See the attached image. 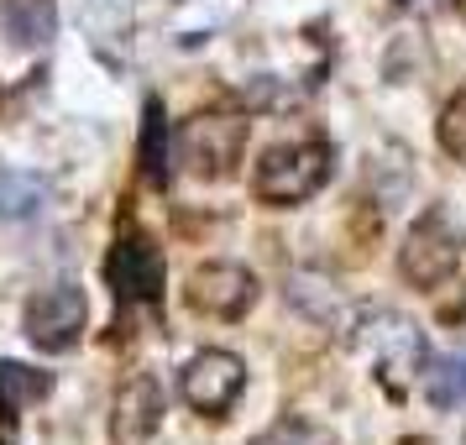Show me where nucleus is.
I'll return each mask as SVG.
<instances>
[{
	"mask_svg": "<svg viewBox=\"0 0 466 445\" xmlns=\"http://www.w3.org/2000/svg\"><path fill=\"white\" fill-rule=\"evenodd\" d=\"M0 106H5V89H0Z\"/></svg>",
	"mask_w": 466,
	"mask_h": 445,
	"instance_id": "nucleus-17",
	"label": "nucleus"
},
{
	"mask_svg": "<svg viewBox=\"0 0 466 445\" xmlns=\"http://www.w3.org/2000/svg\"><path fill=\"white\" fill-rule=\"evenodd\" d=\"M47 388H53L47 372H32L22 361H0V409H22V403L43 399Z\"/></svg>",
	"mask_w": 466,
	"mask_h": 445,
	"instance_id": "nucleus-13",
	"label": "nucleus"
},
{
	"mask_svg": "<svg viewBox=\"0 0 466 445\" xmlns=\"http://www.w3.org/2000/svg\"><path fill=\"white\" fill-rule=\"evenodd\" d=\"M461 252L466 247H461V231L451 226V215L424 210L399 247V273H403V283H414L420 294H430V288H441V283H451L461 273Z\"/></svg>",
	"mask_w": 466,
	"mask_h": 445,
	"instance_id": "nucleus-3",
	"label": "nucleus"
},
{
	"mask_svg": "<svg viewBox=\"0 0 466 445\" xmlns=\"http://www.w3.org/2000/svg\"><path fill=\"white\" fill-rule=\"evenodd\" d=\"M58 32L53 0H0V37L11 47H47Z\"/></svg>",
	"mask_w": 466,
	"mask_h": 445,
	"instance_id": "nucleus-9",
	"label": "nucleus"
},
{
	"mask_svg": "<svg viewBox=\"0 0 466 445\" xmlns=\"http://www.w3.org/2000/svg\"><path fill=\"white\" fill-rule=\"evenodd\" d=\"M247 388V361L231 351H199L178 372V393L194 414H226Z\"/></svg>",
	"mask_w": 466,
	"mask_h": 445,
	"instance_id": "nucleus-6",
	"label": "nucleus"
},
{
	"mask_svg": "<svg viewBox=\"0 0 466 445\" xmlns=\"http://www.w3.org/2000/svg\"><path fill=\"white\" fill-rule=\"evenodd\" d=\"M168 126H163V106L147 100V116H142V178L152 189L168 184Z\"/></svg>",
	"mask_w": 466,
	"mask_h": 445,
	"instance_id": "nucleus-11",
	"label": "nucleus"
},
{
	"mask_svg": "<svg viewBox=\"0 0 466 445\" xmlns=\"http://www.w3.org/2000/svg\"><path fill=\"white\" fill-rule=\"evenodd\" d=\"M257 294L262 288H257L252 268H241V262H205L184 283V304L205 319H241L257 304Z\"/></svg>",
	"mask_w": 466,
	"mask_h": 445,
	"instance_id": "nucleus-5",
	"label": "nucleus"
},
{
	"mask_svg": "<svg viewBox=\"0 0 466 445\" xmlns=\"http://www.w3.org/2000/svg\"><path fill=\"white\" fill-rule=\"evenodd\" d=\"M168 414V399H163V382L152 372H137V378L116 393V409H110V445H147L157 435V424Z\"/></svg>",
	"mask_w": 466,
	"mask_h": 445,
	"instance_id": "nucleus-8",
	"label": "nucleus"
},
{
	"mask_svg": "<svg viewBox=\"0 0 466 445\" xmlns=\"http://www.w3.org/2000/svg\"><path fill=\"white\" fill-rule=\"evenodd\" d=\"M461 16H466V0H461Z\"/></svg>",
	"mask_w": 466,
	"mask_h": 445,
	"instance_id": "nucleus-18",
	"label": "nucleus"
},
{
	"mask_svg": "<svg viewBox=\"0 0 466 445\" xmlns=\"http://www.w3.org/2000/svg\"><path fill=\"white\" fill-rule=\"evenodd\" d=\"M330 163H336V152L330 142H278L257 157L252 168V194L262 205H304L309 194L325 189V178H330Z\"/></svg>",
	"mask_w": 466,
	"mask_h": 445,
	"instance_id": "nucleus-1",
	"label": "nucleus"
},
{
	"mask_svg": "<svg viewBox=\"0 0 466 445\" xmlns=\"http://www.w3.org/2000/svg\"><path fill=\"white\" fill-rule=\"evenodd\" d=\"M252 445H336L330 435H319V430H309V424H278V430H268L262 440Z\"/></svg>",
	"mask_w": 466,
	"mask_h": 445,
	"instance_id": "nucleus-15",
	"label": "nucleus"
},
{
	"mask_svg": "<svg viewBox=\"0 0 466 445\" xmlns=\"http://www.w3.org/2000/svg\"><path fill=\"white\" fill-rule=\"evenodd\" d=\"M435 137H441V152H445V157L466 163V89H456V95L445 100L441 121H435Z\"/></svg>",
	"mask_w": 466,
	"mask_h": 445,
	"instance_id": "nucleus-14",
	"label": "nucleus"
},
{
	"mask_svg": "<svg viewBox=\"0 0 466 445\" xmlns=\"http://www.w3.org/2000/svg\"><path fill=\"white\" fill-rule=\"evenodd\" d=\"M399 445H435V440H424V435H414V440H399Z\"/></svg>",
	"mask_w": 466,
	"mask_h": 445,
	"instance_id": "nucleus-16",
	"label": "nucleus"
},
{
	"mask_svg": "<svg viewBox=\"0 0 466 445\" xmlns=\"http://www.w3.org/2000/svg\"><path fill=\"white\" fill-rule=\"evenodd\" d=\"M163 252L152 247L147 236H121L106 257V283L110 294L121 298V304H157L163 298Z\"/></svg>",
	"mask_w": 466,
	"mask_h": 445,
	"instance_id": "nucleus-7",
	"label": "nucleus"
},
{
	"mask_svg": "<svg viewBox=\"0 0 466 445\" xmlns=\"http://www.w3.org/2000/svg\"><path fill=\"white\" fill-rule=\"evenodd\" d=\"M85 319H89L85 288H79V283H53V288H43L37 298H26L22 330H26V340H32L37 351L58 357V351H74V346H79Z\"/></svg>",
	"mask_w": 466,
	"mask_h": 445,
	"instance_id": "nucleus-4",
	"label": "nucleus"
},
{
	"mask_svg": "<svg viewBox=\"0 0 466 445\" xmlns=\"http://www.w3.org/2000/svg\"><path fill=\"white\" fill-rule=\"evenodd\" d=\"M424 399L435 403V409H456V403H466V357L430 361V372H424Z\"/></svg>",
	"mask_w": 466,
	"mask_h": 445,
	"instance_id": "nucleus-12",
	"label": "nucleus"
},
{
	"mask_svg": "<svg viewBox=\"0 0 466 445\" xmlns=\"http://www.w3.org/2000/svg\"><path fill=\"white\" fill-rule=\"evenodd\" d=\"M178 163L189 178L199 184H226L236 168H241V152H247V121L241 116H189L178 137Z\"/></svg>",
	"mask_w": 466,
	"mask_h": 445,
	"instance_id": "nucleus-2",
	"label": "nucleus"
},
{
	"mask_svg": "<svg viewBox=\"0 0 466 445\" xmlns=\"http://www.w3.org/2000/svg\"><path fill=\"white\" fill-rule=\"evenodd\" d=\"M43 199H47V184L37 173L0 163V220H26V215L43 210Z\"/></svg>",
	"mask_w": 466,
	"mask_h": 445,
	"instance_id": "nucleus-10",
	"label": "nucleus"
}]
</instances>
